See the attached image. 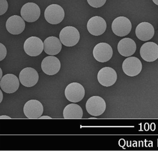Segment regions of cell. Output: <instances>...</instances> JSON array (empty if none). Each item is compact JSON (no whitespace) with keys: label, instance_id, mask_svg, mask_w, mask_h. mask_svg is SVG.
Here are the masks:
<instances>
[{"label":"cell","instance_id":"6da1fadb","mask_svg":"<svg viewBox=\"0 0 158 151\" xmlns=\"http://www.w3.org/2000/svg\"><path fill=\"white\" fill-rule=\"evenodd\" d=\"M59 40L65 46H75L80 40V33L75 27L66 26L61 30L59 34Z\"/></svg>","mask_w":158,"mask_h":151},{"label":"cell","instance_id":"7a4b0ae2","mask_svg":"<svg viewBox=\"0 0 158 151\" xmlns=\"http://www.w3.org/2000/svg\"><path fill=\"white\" fill-rule=\"evenodd\" d=\"M46 21L51 24H57L61 22L65 17V11L62 7L57 4L49 6L44 12Z\"/></svg>","mask_w":158,"mask_h":151},{"label":"cell","instance_id":"3957f363","mask_svg":"<svg viewBox=\"0 0 158 151\" xmlns=\"http://www.w3.org/2000/svg\"><path fill=\"white\" fill-rule=\"evenodd\" d=\"M86 109L93 116H100L106 109V101L101 97L92 96L86 102Z\"/></svg>","mask_w":158,"mask_h":151},{"label":"cell","instance_id":"277c9868","mask_svg":"<svg viewBox=\"0 0 158 151\" xmlns=\"http://www.w3.org/2000/svg\"><path fill=\"white\" fill-rule=\"evenodd\" d=\"M65 95L68 101L74 103H78L83 99L85 95V90L81 84L73 82L66 87Z\"/></svg>","mask_w":158,"mask_h":151},{"label":"cell","instance_id":"5b68a950","mask_svg":"<svg viewBox=\"0 0 158 151\" xmlns=\"http://www.w3.org/2000/svg\"><path fill=\"white\" fill-rule=\"evenodd\" d=\"M113 32L116 36L123 37L128 35L131 31L132 24L125 17H118L113 21L111 24Z\"/></svg>","mask_w":158,"mask_h":151},{"label":"cell","instance_id":"8992f818","mask_svg":"<svg viewBox=\"0 0 158 151\" xmlns=\"http://www.w3.org/2000/svg\"><path fill=\"white\" fill-rule=\"evenodd\" d=\"M24 50L29 56L37 57L44 50V42L38 37H30L24 42Z\"/></svg>","mask_w":158,"mask_h":151},{"label":"cell","instance_id":"52a82bcc","mask_svg":"<svg viewBox=\"0 0 158 151\" xmlns=\"http://www.w3.org/2000/svg\"><path fill=\"white\" fill-rule=\"evenodd\" d=\"M122 69L126 75L134 77L141 72L142 65L140 59H138L137 57H128L123 61Z\"/></svg>","mask_w":158,"mask_h":151},{"label":"cell","instance_id":"ba28073f","mask_svg":"<svg viewBox=\"0 0 158 151\" xmlns=\"http://www.w3.org/2000/svg\"><path fill=\"white\" fill-rule=\"evenodd\" d=\"M24 114L29 119L40 118L44 113L42 104L38 100L32 99L27 101L23 108Z\"/></svg>","mask_w":158,"mask_h":151},{"label":"cell","instance_id":"9c48e42d","mask_svg":"<svg viewBox=\"0 0 158 151\" xmlns=\"http://www.w3.org/2000/svg\"><path fill=\"white\" fill-rule=\"evenodd\" d=\"M20 83L24 86L31 87L35 85L39 80L38 72L32 67H27L23 69L19 74Z\"/></svg>","mask_w":158,"mask_h":151},{"label":"cell","instance_id":"30bf717a","mask_svg":"<svg viewBox=\"0 0 158 151\" xmlns=\"http://www.w3.org/2000/svg\"><path fill=\"white\" fill-rule=\"evenodd\" d=\"M21 17L28 22L36 21L40 16V9L37 4L29 2L24 4L21 10Z\"/></svg>","mask_w":158,"mask_h":151},{"label":"cell","instance_id":"8fae6325","mask_svg":"<svg viewBox=\"0 0 158 151\" xmlns=\"http://www.w3.org/2000/svg\"><path fill=\"white\" fill-rule=\"evenodd\" d=\"M93 55L98 62H106L113 56L112 47L107 43H98L94 48Z\"/></svg>","mask_w":158,"mask_h":151},{"label":"cell","instance_id":"7c38bea8","mask_svg":"<svg viewBox=\"0 0 158 151\" xmlns=\"http://www.w3.org/2000/svg\"><path fill=\"white\" fill-rule=\"evenodd\" d=\"M98 80L103 86L110 87L115 84L117 80L115 70L111 67H103L98 74Z\"/></svg>","mask_w":158,"mask_h":151},{"label":"cell","instance_id":"4fadbf2b","mask_svg":"<svg viewBox=\"0 0 158 151\" xmlns=\"http://www.w3.org/2000/svg\"><path fill=\"white\" fill-rule=\"evenodd\" d=\"M107 28L106 21L102 17L95 16L89 19L87 23V30L92 35L98 36L103 34Z\"/></svg>","mask_w":158,"mask_h":151},{"label":"cell","instance_id":"5bb4252c","mask_svg":"<svg viewBox=\"0 0 158 151\" xmlns=\"http://www.w3.org/2000/svg\"><path fill=\"white\" fill-rule=\"evenodd\" d=\"M42 71L49 76L55 75L61 69V62L54 55L45 57L41 63Z\"/></svg>","mask_w":158,"mask_h":151},{"label":"cell","instance_id":"9a60e30c","mask_svg":"<svg viewBox=\"0 0 158 151\" xmlns=\"http://www.w3.org/2000/svg\"><path fill=\"white\" fill-rule=\"evenodd\" d=\"M20 85V81L14 74H7L2 76L0 80V87L6 93H13L16 92Z\"/></svg>","mask_w":158,"mask_h":151},{"label":"cell","instance_id":"2e32d148","mask_svg":"<svg viewBox=\"0 0 158 151\" xmlns=\"http://www.w3.org/2000/svg\"><path fill=\"white\" fill-rule=\"evenodd\" d=\"M140 54L143 60L154 62L158 58V46L154 42H146L140 48Z\"/></svg>","mask_w":158,"mask_h":151},{"label":"cell","instance_id":"e0dca14e","mask_svg":"<svg viewBox=\"0 0 158 151\" xmlns=\"http://www.w3.org/2000/svg\"><path fill=\"white\" fill-rule=\"evenodd\" d=\"M7 30L13 35H19L25 28V22L24 19L20 16L13 15L10 17L6 22Z\"/></svg>","mask_w":158,"mask_h":151},{"label":"cell","instance_id":"ac0fdd59","mask_svg":"<svg viewBox=\"0 0 158 151\" xmlns=\"http://www.w3.org/2000/svg\"><path fill=\"white\" fill-rule=\"evenodd\" d=\"M136 36L141 41H148L154 36V28L149 22H143L136 28Z\"/></svg>","mask_w":158,"mask_h":151},{"label":"cell","instance_id":"d6986e66","mask_svg":"<svg viewBox=\"0 0 158 151\" xmlns=\"http://www.w3.org/2000/svg\"><path fill=\"white\" fill-rule=\"evenodd\" d=\"M61 49L62 43L57 37H48L44 42V51L49 55H57Z\"/></svg>","mask_w":158,"mask_h":151},{"label":"cell","instance_id":"ffe728a7","mask_svg":"<svg viewBox=\"0 0 158 151\" xmlns=\"http://www.w3.org/2000/svg\"><path fill=\"white\" fill-rule=\"evenodd\" d=\"M117 50L123 57H131L136 52V43L131 38L122 39L118 43Z\"/></svg>","mask_w":158,"mask_h":151},{"label":"cell","instance_id":"44dd1931","mask_svg":"<svg viewBox=\"0 0 158 151\" xmlns=\"http://www.w3.org/2000/svg\"><path fill=\"white\" fill-rule=\"evenodd\" d=\"M82 117V109L77 104H69L63 110V118L65 119H81Z\"/></svg>","mask_w":158,"mask_h":151},{"label":"cell","instance_id":"7402d4cb","mask_svg":"<svg viewBox=\"0 0 158 151\" xmlns=\"http://www.w3.org/2000/svg\"><path fill=\"white\" fill-rule=\"evenodd\" d=\"M88 4L92 7L99 8L102 7L106 2V0H87Z\"/></svg>","mask_w":158,"mask_h":151},{"label":"cell","instance_id":"603a6c76","mask_svg":"<svg viewBox=\"0 0 158 151\" xmlns=\"http://www.w3.org/2000/svg\"><path fill=\"white\" fill-rule=\"evenodd\" d=\"M8 9L7 0H0V16L6 13Z\"/></svg>","mask_w":158,"mask_h":151},{"label":"cell","instance_id":"cb8c5ba5","mask_svg":"<svg viewBox=\"0 0 158 151\" xmlns=\"http://www.w3.org/2000/svg\"><path fill=\"white\" fill-rule=\"evenodd\" d=\"M7 56V49L3 44L0 43V61H3Z\"/></svg>","mask_w":158,"mask_h":151},{"label":"cell","instance_id":"d4e9b609","mask_svg":"<svg viewBox=\"0 0 158 151\" xmlns=\"http://www.w3.org/2000/svg\"><path fill=\"white\" fill-rule=\"evenodd\" d=\"M3 98V93H2V91L0 89V103H1L2 102Z\"/></svg>","mask_w":158,"mask_h":151},{"label":"cell","instance_id":"484cf974","mask_svg":"<svg viewBox=\"0 0 158 151\" xmlns=\"http://www.w3.org/2000/svg\"><path fill=\"white\" fill-rule=\"evenodd\" d=\"M40 118H42V119H45V118H48V119H51L52 118L50 116H41L40 117Z\"/></svg>","mask_w":158,"mask_h":151},{"label":"cell","instance_id":"4316f807","mask_svg":"<svg viewBox=\"0 0 158 151\" xmlns=\"http://www.w3.org/2000/svg\"><path fill=\"white\" fill-rule=\"evenodd\" d=\"M3 118H7V119H10L11 118V117H9L8 116H6V115H3V116H0V119H3Z\"/></svg>","mask_w":158,"mask_h":151},{"label":"cell","instance_id":"83f0119b","mask_svg":"<svg viewBox=\"0 0 158 151\" xmlns=\"http://www.w3.org/2000/svg\"><path fill=\"white\" fill-rule=\"evenodd\" d=\"M2 76H3V72H2V70L1 68H0V80H1Z\"/></svg>","mask_w":158,"mask_h":151},{"label":"cell","instance_id":"f1b7e54d","mask_svg":"<svg viewBox=\"0 0 158 151\" xmlns=\"http://www.w3.org/2000/svg\"><path fill=\"white\" fill-rule=\"evenodd\" d=\"M153 2H154L156 5H157V6H158V0H152Z\"/></svg>","mask_w":158,"mask_h":151}]
</instances>
